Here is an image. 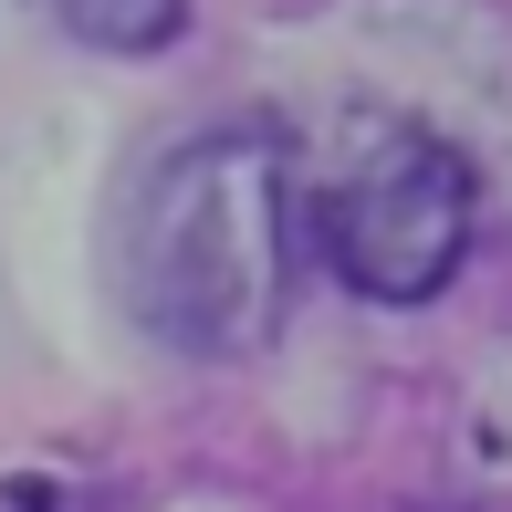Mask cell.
<instances>
[{"mask_svg": "<svg viewBox=\"0 0 512 512\" xmlns=\"http://www.w3.org/2000/svg\"><path fill=\"white\" fill-rule=\"evenodd\" d=\"M42 11L84 42H115V53H147V42L178 32V0H42Z\"/></svg>", "mask_w": 512, "mask_h": 512, "instance_id": "cell-3", "label": "cell"}, {"mask_svg": "<svg viewBox=\"0 0 512 512\" xmlns=\"http://www.w3.org/2000/svg\"><path fill=\"white\" fill-rule=\"evenodd\" d=\"M471 230H481V189L429 126L377 136L314 209V241L335 262V283L366 293V304H429L471 262Z\"/></svg>", "mask_w": 512, "mask_h": 512, "instance_id": "cell-2", "label": "cell"}, {"mask_svg": "<svg viewBox=\"0 0 512 512\" xmlns=\"http://www.w3.org/2000/svg\"><path fill=\"white\" fill-rule=\"evenodd\" d=\"M293 251H304V199H293V168L262 126L168 136L115 209L126 314L168 356H199V366L262 356L283 335Z\"/></svg>", "mask_w": 512, "mask_h": 512, "instance_id": "cell-1", "label": "cell"}]
</instances>
